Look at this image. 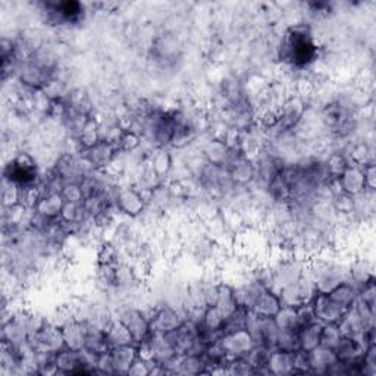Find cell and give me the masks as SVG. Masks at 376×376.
<instances>
[{"instance_id":"5bb4252c","label":"cell","mask_w":376,"mask_h":376,"mask_svg":"<svg viewBox=\"0 0 376 376\" xmlns=\"http://www.w3.org/2000/svg\"><path fill=\"white\" fill-rule=\"evenodd\" d=\"M111 358L112 365L115 369V373H128L130 368L135 362L137 356V346H121V347H113L111 351Z\"/></svg>"},{"instance_id":"7402d4cb","label":"cell","mask_w":376,"mask_h":376,"mask_svg":"<svg viewBox=\"0 0 376 376\" xmlns=\"http://www.w3.org/2000/svg\"><path fill=\"white\" fill-rule=\"evenodd\" d=\"M99 265H112L115 266V263L118 262V250L113 244L106 243L100 247L99 250Z\"/></svg>"},{"instance_id":"7a4b0ae2","label":"cell","mask_w":376,"mask_h":376,"mask_svg":"<svg viewBox=\"0 0 376 376\" xmlns=\"http://www.w3.org/2000/svg\"><path fill=\"white\" fill-rule=\"evenodd\" d=\"M5 180L20 188L37 187L39 173L37 165L27 153L16 156L5 169Z\"/></svg>"},{"instance_id":"8992f818","label":"cell","mask_w":376,"mask_h":376,"mask_svg":"<svg viewBox=\"0 0 376 376\" xmlns=\"http://www.w3.org/2000/svg\"><path fill=\"white\" fill-rule=\"evenodd\" d=\"M338 184L341 188V193L353 197H356L357 194H362L366 190L363 166L356 163L349 165V168L344 170V174L338 178Z\"/></svg>"},{"instance_id":"3957f363","label":"cell","mask_w":376,"mask_h":376,"mask_svg":"<svg viewBox=\"0 0 376 376\" xmlns=\"http://www.w3.org/2000/svg\"><path fill=\"white\" fill-rule=\"evenodd\" d=\"M220 343L230 358L246 357L256 347L250 332L246 328L224 334L220 338Z\"/></svg>"},{"instance_id":"6da1fadb","label":"cell","mask_w":376,"mask_h":376,"mask_svg":"<svg viewBox=\"0 0 376 376\" xmlns=\"http://www.w3.org/2000/svg\"><path fill=\"white\" fill-rule=\"evenodd\" d=\"M280 55L284 62L294 68H307L318 58V44L309 27H292L282 39Z\"/></svg>"},{"instance_id":"e0dca14e","label":"cell","mask_w":376,"mask_h":376,"mask_svg":"<svg viewBox=\"0 0 376 376\" xmlns=\"http://www.w3.org/2000/svg\"><path fill=\"white\" fill-rule=\"evenodd\" d=\"M177 373L181 375H200V373H209V366L204 361L203 354H182L178 358V369Z\"/></svg>"},{"instance_id":"cb8c5ba5","label":"cell","mask_w":376,"mask_h":376,"mask_svg":"<svg viewBox=\"0 0 376 376\" xmlns=\"http://www.w3.org/2000/svg\"><path fill=\"white\" fill-rule=\"evenodd\" d=\"M170 168V158L168 153L165 151H161L159 155L155 158V161H153V170L161 177L163 174H166L168 170Z\"/></svg>"},{"instance_id":"277c9868","label":"cell","mask_w":376,"mask_h":376,"mask_svg":"<svg viewBox=\"0 0 376 376\" xmlns=\"http://www.w3.org/2000/svg\"><path fill=\"white\" fill-rule=\"evenodd\" d=\"M313 313L316 320L325 323H337L343 315L346 313L344 309H341V307L334 303L328 294H320L318 293L315 296V299L311 303Z\"/></svg>"},{"instance_id":"7c38bea8","label":"cell","mask_w":376,"mask_h":376,"mask_svg":"<svg viewBox=\"0 0 376 376\" xmlns=\"http://www.w3.org/2000/svg\"><path fill=\"white\" fill-rule=\"evenodd\" d=\"M268 370L272 375H292L294 373V351L275 349L268 358Z\"/></svg>"},{"instance_id":"4fadbf2b","label":"cell","mask_w":376,"mask_h":376,"mask_svg":"<svg viewBox=\"0 0 376 376\" xmlns=\"http://www.w3.org/2000/svg\"><path fill=\"white\" fill-rule=\"evenodd\" d=\"M311 357V373H328L330 369L338 362L334 350L319 344L309 351Z\"/></svg>"},{"instance_id":"5b68a950","label":"cell","mask_w":376,"mask_h":376,"mask_svg":"<svg viewBox=\"0 0 376 376\" xmlns=\"http://www.w3.org/2000/svg\"><path fill=\"white\" fill-rule=\"evenodd\" d=\"M149 319H150V332L162 335L177 330L180 325L185 322L184 318H181L180 313L174 311L173 307H163V309L158 311Z\"/></svg>"},{"instance_id":"9c48e42d","label":"cell","mask_w":376,"mask_h":376,"mask_svg":"<svg viewBox=\"0 0 376 376\" xmlns=\"http://www.w3.org/2000/svg\"><path fill=\"white\" fill-rule=\"evenodd\" d=\"M47 11L50 16L61 24H74L78 23L84 15V6L78 2H59L47 4Z\"/></svg>"},{"instance_id":"52a82bcc","label":"cell","mask_w":376,"mask_h":376,"mask_svg":"<svg viewBox=\"0 0 376 376\" xmlns=\"http://www.w3.org/2000/svg\"><path fill=\"white\" fill-rule=\"evenodd\" d=\"M119 320L128 328L135 341V344L142 343L144 338L150 335V319L146 318L140 311L135 309L125 311L121 316H119Z\"/></svg>"},{"instance_id":"44dd1931","label":"cell","mask_w":376,"mask_h":376,"mask_svg":"<svg viewBox=\"0 0 376 376\" xmlns=\"http://www.w3.org/2000/svg\"><path fill=\"white\" fill-rule=\"evenodd\" d=\"M225 368L230 375H254V368L246 357L230 358Z\"/></svg>"},{"instance_id":"30bf717a","label":"cell","mask_w":376,"mask_h":376,"mask_svg":"<svg viewBox=\"0 0 376 376\" xmlns=\"http://www.w3.org/2000/svg\"><path fill=\"white\" fill-rule=\"evenodd\" d=\"M61 328L66 349H71L75 351L84 350L85 337H87V328H85L84 322L71 318L65 325H62Z\"/></svg>"},{"instance_id":"d6986e66","label":"cell","mask_w":376,"mask_h":376,"mask_svg":"<svg viewBox=\"0 0 376 376\" xmlns=\"http://www.w3.org/2000/svg\"><path fill=\"white\" fill-rule=\"evenodd\" d=\"M341 338H343V334H341L338 325L337 323H325L323 325V331H322V338H320V344L328 347L331 350H337Z\"/></svg>"},{"instance_id":"8fae6325","label":"cell","mask_w":376,"mask_h":376,"mask_svg":"<svg viewBox=\"0 0 376 376\" xmlns=\"http://www.w3.org/2000/svg\"><path fill=\"white\" fill-rule=\"evenodd\" d=\"M115 204L125 215L135 218L144 209V199L142 197L140 192L134 190V188H127V190H121L116 194Z\"/></svg>"},{"instance_id":"2e32d148","label":"cell","mask_w":376,"mask_h":376,"mask_svg":"<svg viewBox=\"0 0 376 376\" xmlns=\"http://www.w3.org/2000/svg\"><path fill=\"white\" fill-rule=\"evenodd\" d=\"M106 337L109 339V344L111 347H121V346H132L135 344V341L131 335V332L128 331V328L121 320H112L106 325L105 328Z\"/></svg>"},{"instance_id":"ac0fdd59","label":"cell","mask_w":376,"mask_h":376,"mask_svg":"<svg viewBox=\"0 0 376 376\" xmlns=\"http://www.w3.org/2000/svg\"><path fill=\"white\" fill-rule=\"evenodd\" d=\"M63 206L65 199L62 194H47L46 197H42L36 211L46 219H58L62 215Z\"/></svg>"},{"instance_id":"ba28073f","label":"cell","mask_w":376,"mask_h":376,"mask_svg":"<svg viewBox=\"0 0 376 376\" xmlns=\"http://www.w3.org/2000/svg\"><path fill=\"white\" fill-rule=\"evenodd\" d=\"M281 307L282 303L280 296L269 288H263L259 296L256 297L253 306L250 307V312L262 318H275Z\"/></svg>"},{"instance_id":"ffe728a7","label":"cell","mask_w":376,"mask_h":376,"mask_svg":"<svg viewBox=\"0 0 376 376\" xmlns=\"http://www.w3.org/2000/svg\"><path fill=\"white\" fill-rule=\"evenodd\" d=\"M325 166H327L328 177L338 180L341 175L344 174V170L349 168V162L343 155H341V153H335V155L330 158V161Z\"/></svg>"},{"instance_id":"9a60e30c","label":"cell","mask_w":376,"mask_h":376,"mask_svg":"<svg viewBox=\"0 0 376 376\" xmlns=\"http://www.w3.org/2000/svg\"><path fill=\"white\" fill-rule=\"evenodd\" d=\"M322 331H323V323L319 320L301 328L297 332L299 349L304 350V351H312L313 349H316L320 344Z\"/></svg>"},{"instance_id":"603a6c76","label":"cell","mask_w":376,"mask_h":376,"mask_svg":"<svg viewBox=\"0 0 376 376\" xmlns=\"http://www.w3.org/2000/svg\"><path fill=\"white\" fill-rule=\"evenodd\" d=\"M140 144V139L139 135L132 131H125L121 142L118 144V150H123V151H132L134 149L139 147Z\"/></svg>"}]
</instances>
